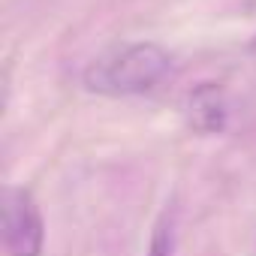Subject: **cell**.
<instances>
[{
  "label": "cell",
  "instance_id": "obj_1",
  "mask_svg": "<svg viewBox=\"0 0 256 256\" xmlns=\"http://www.w3.org/2000/svg\"><path fill=\"white\" fill-rule=\"evenodd\" d=\"M172 58L157 42H133L96 58L84 70V88L106 96H133L157 88L169 76Z\"/></svg>",
  "mask_w": 256,
  "mask_h": 256
},
{
  "label": "cell",
  "instance_id": "obj_2",
  "mask_svg": "<svg viewBox=\"0 0 256 256\" xmlns=\"http://www.w3.org/2000/svg\"><path fill=\"white\" fill-rule=\"evenodd\" d=\"M46 241L42 214L34 196L22 187L4 193V244L10 256H40Z\"/></svg>",
  "mask_w": 256,
  "mask_h": 256
},
{
  "label": "cell",
  "instance_id": "obj_3",
  "mask_svg": "<svg viewBox=\"0 0 256 256\" xmlns=\"http://www.w3.org/2000/svg\"><path fill=\"white\" fill-rule=\"evenodd\" d=\"M184 118L190 124V130L202 133V136H217L226 130V120H229V102L220 84H196L193 90H187L184 96Z\"/></svg>",
  "mask_w": 256,
  "mask_h": 256
},
{
  "label": "cell",
  "instance_id": "obj_4",
  "mask_svg": "<svg viewBox=\"0 0 256 256\" xmlns=\"http://www.w3.org/2000/svg\"><path fill=\"white\" fill-rule=\"evenodd\" d=\"M151 256H175V220L166 211L160 217V223L154 226V238H151Z\"/></svg>",
  "mask_w": 256,
  "mask_h": 256
},
{
  "label": "cell",
  "instance_id": "obj_5",
  "mask_svg": "<svg viewBox=\"0 0 256 256\" xmlns=\"http://www.w3.org/2000/svg\"><path fill=\"white\" fill-rule=\"evenodd\" d=\"M253 52H256V42H253Z\"/></svg>",
  "mask_w": 256,
  "mask_h": 256
}]
</instances>
